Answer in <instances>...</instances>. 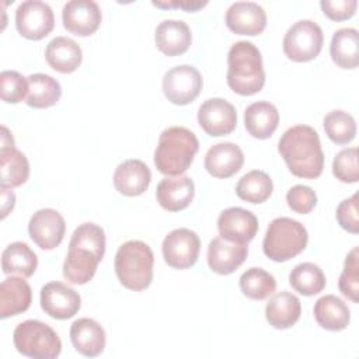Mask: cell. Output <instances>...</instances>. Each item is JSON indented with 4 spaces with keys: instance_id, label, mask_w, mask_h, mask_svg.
Returning a JSON list of instances; mask_svg holds the SVG:
<instances>
[{
    "instance_id": "60d3db41",
    "label": "cell",
    "mask_w": 359,
    "mask_h": 359,
    "mask_svg": "<svg viewBox=\"0 0 359 359\" xmlns=\"http://www.w3.org/2000/svg\"><path fill=\"white\" fill-rule=\"evenodd\" d=\"M337 220L339 226L352 233H359V213H358V192L353 194L351 198L344 199L337 208Z\"/></svg>"
},
{
    "instance_id": "d6986e66",
    "label": "cell",
    "mask_w": 359,
    "mask_h": 359,
    "mask_svg": "<svg viewBox=\"0 0 359 359\" xmlns=\"http://www.w3.org/2000/svg\"><path fill=\"white\" fill-rule=\"evenodd\" d=\"M247 244L231 243L223 237H215L208 245V265L219 275L233 273L247 258Z\"/></svg>"
},
{
    "instance_id": "b9f144b4",
    "label": "cell",
    "mask_w": 359,
    "mask_h": 359,
    "mask_svg": "<svg viewBox=\"0 0 359 359\" xmlns=\"http://www.w3.org/2000/svg\"><path fill=\"white\" fill-rule=\"evenodd\" d=\"M320 7L323 13L332 21H344L353 17L358 1L356 0H321Z\"/></svg>"
},
{
    "instance_id": "484cf974",
    "label": "cell",
    "mask_w": 359,
    "mask_h": 359,
    "mask_svg": "<svg viewBox=\"0 0 359 359\" xmlns=\"http://www.w3.org/2000/svg\"><path fill=\"white\" fill-rule=\"evenodd\" d=\"M45 59L53 70L67 74L80 66L83 52L79 43L72 38L56 36L46 45Z\"/></svg>"
},
{
    "instance_id": "8d00e7d4",
    "label": "cell",
    "mask_w": 359,
    "mask_h": 359,
    "mask_svg": "<svg viewBox=\"0 0 359 359\" xmlns=\"http://www.w3.org/2000/svg\"><path fill=\"white\" fill-rule=\"evenodd\" d=\"M359 247H353L344 262V271L339 275V292L352 303L359 302Z\"/></svg>"
},
{
    "instance_id": "ffe728a7",
    "label": "cell",
    "mask_w": 359,
    "mask_h": 359,
    "mask_svg": "<svg viewBox=\"0 0 359 359\" xmlns=\"http://www.w3.org/2000/svg\"><path fill=\"white\" fill-rule=\"evenodd\" d=\"M244 164L243 150L231 142L213 144L205 156V168L215 178H229Z\"/></svg>"
},
{
    "instance_id": "9c48e42d",
    "label": "cell",
    "mask_w": 359,
    "mask_h": 359,
    "mask_svg": "<svg viewBox=\"0 0 359 359\" xmlns=\"http://www.w3.org/2000/svg\"><path fill=\"white\" fill-rule=\"evenodd\" d=\"M203 86L199 70L191 65H180L170 69L163 77V93L175 105L192 102Z\"/></svg>"
},
{
    "instance_id": "9a60e30c",
    "label": "cell",
    "mask_w": 359,
    "mask_h": 359,
    "mask_svg": "<svg viewBox=\"0 0 359 359\" xmlns=\"http://www.w3.org/2000/svg\"><path fill=\"white\" fill-rule=\"evenodd\" d=\"M198 122L209 136H224L237 125L236 108L223 98H209L198 109Z\"/></svg>"
},
{
    "instance_id": "3957f363",
    "label": "cell",
    "mask_w": 359,
    "mask_h": 359,
    "mask_svg": "<svg viewBox=\"0 0 359 359\" xmlns=\"http://www.w3.org/2000/svg\"><path fill=\"white\" fill-rule=\"evenodd\" d=\"M227 84L240 95H254L265 84V70L259 49L248 41L231 45L227 55Z\"/></svg>"
},
{
    "instance_id": "f1b7e54d",
    "label": "cell",
    "mask_w": 359,
    "mask_h": 359,
    "mask_svg": "<svg viewBox=\"0 0 359 359\" xmlns=\"http://www.w3.org/2000/svg\"><path fill=\"white\" fill-rule=\"evenodd\" d=\"M29 177V163L15 144L0 149V185L3 188L21 187Z\"/></svg>"
},
{
    "instance_id": "7402d4cb",
    "label": "cell",
    "mask_w": 359,
    "mask_h": 359,
    "mask_svg": "<svg viewBox=\"0 0 359 359\" xmlns=\"http://www.w3.org/2000/svg\"><path fill=\"white\" fill-rule=\"evenodd\" d=\"M70 339L74 349L88 358L98 356L105 348V331L93 318L83 317L70 327Z\"/></svg>"
},
{
    "instance_id": "44dd1931",
    "label": "cell",
    "mask_w": 359,
    "mask_h": 359,
    "mask_svg": "<svg viewBox=\"0 0 359 359\" xmlns=\"http://www.w3.org/2000/svg\"><path fill=\"white\" fill-rule=\"evenodd\" d=\"M151 172L149 167L136 158L125 160L114 172V185L116 191L125 196L142 195L150 184Z\"/></svg>"
},
{
    "instance_id": "f546056e",
    "label": "cell",
    "mask_w": 359,
    "mask_h": 359,
    "mask_svg": "<svg viewBox=\"0 0 359 359\" xmlns=\"http://www.w3.org/2000/svg\"><path fill=\"white\" fill-rule=\"evenodd\" d=\"M330 53L341 69H356L359 65V35L355 28H341L334 32Z\"/></svg>"
},
{
    "instance_id": "4fadbf2b",
    "label": "cell",
    "mask_w": 359,
    "mask_h": 359,
    "mask_svg": "<svg viewBox=\"0 0 359 359\" xmlns=\"http://www.w3.org/2000/svg\"><path fill=\"white\" fill-rule=\"evenodd\" d=\"M80 294L66 283L55 280L41 289V307L52 318H72L80 310Z\"/></svg>"
},
{
    "instance_id": "4316f807",
    "label": "cell",
    "mask_w": 359,
    "mask_h": 359,
    "mask_svg": "<svg viewBox=\"0 0 359 359\" xmlns=\"http://www.w3.org/2000/svg\"><path fill=\"white\" fill-rule=\"evenodd\" d=\"M279 112L268 101H257L245 108L244 125L247 132L255 139H268L276 130Z\"/></svg>"
},
{
    "instance_id": "8992f818",
    "label": "cell",
    "mask_w": 359,
    "mask_h": 359,
    "mask_svg": "<svg viewBox=\"0 0 359 359\" xmlns=\"http://www.w3.org/2000/svg\"><path fill=\"white\" fill-rule=\"evenodd\" d=\"M307 241V230L300 222L290 217H276L268 226L262 250L269 259L285 262L304 251Z\"/></svg>"
},
{
    "instance_id": "d590c367",
    "label": "cell",
    "mask_w": 359,
    "mask_h": 359,
    "mask_svg": "<svg viewBox=\"0 0 359 359\" xmlns=\"http://www.w3.org/2000/svg\"><path fill=\"white\" fill-rule=\"evenodd\" d=\"M323 125L330 140L337 144H348L356 136V122L353 116L345 111L335 109L328 112L324 116Z\"/></svg>"
},
{
    "instance_id": "7a4b0ae2",
    "label": "cell",
    "mask_w": 359,
    "mask_h": 359,
    "mask_svg": "<svg viewBox=\"0 0 359 359\" xmlns=\"http://www.w3.org/2000/svg\"><path fill=\"white\" fill-rule=\"evenodd\" d=\"M278 150L293 175L309 180L321 175L324 153L314 128L309 125H294L286 129L279 139Z\"/></svg>"
},
{
    "instance_id": "d6a6232c",
    "label": "cell",
    "mask_w": 359,
    "mask_h": 359,
    "mask_svg": "<svg viewBox=\"0 0 359 359\" xmlns=\"http://www.w3.org/2000/svg\"><path fill=\"white\" fill-rule=\"evenodd\" d=\"M272 191L273 184L271 177L261 170H252L244 174L236 185L237 196L250 203L265 202L271 196Z\"/></svg>"
},
{
    "instance_id": "83f0119b",
    "label": "cell",
    "mask_w": 359,
    "mask_h": 359,
    "mask_svg": "<svg viewBox=\"0 0 359 359\" xmlns=\"http://www.w3.org/2000/svg\"><path fill=\"white\" fill-rule=\"evenodd\" d=\"M313 313L317 324L328 331L345 330L351 321L348 304L334 294L321 296L316 302Z\"/></svg>"
},
{
    "instance_id": "f35d334b",
    "label": "cell",
    "mask_w": 359,
    "mask_h": 359,
    "mask_svg": "<svg viewBox=\"0 0 359 359\" xmlns=\"http://www.w3.org/2000/svg\"><path fill=\"white\" fill-rule=\"evenodd\" d=\"M332 174L345 184H353L359 180L358 149L348 147L337 153L332 161Z\"/></svg>"
},
{
    "instance_id": "ee69618b",
    "label": "cell",
    "mask_w": 359,
    "mask_h": 359,
    "mask_svg": "<svg viewBox=\"0 0 359 359\" xmlns=\"http://www.w3.org/2000/svg\"><path fill=\"white\" fill-rule=\"evenodd\" d=\"M15 203V195L8 188L1 187V219H4L10 210H13Z\"/></svg>"
},
{
    "instance_id": "6da1fadb",
    "label": "cell",
    "mask_w": 359,
    "mask_h": 359,
    "mask_svg": "<svg viewBox=\"0 0 359 359\" xmlns=\"http://www.w3.org/2000/svg\"><path fill=\"white\" fill-rule=\"evenodd\" d=\"M105 254V233L95 223H83L72 234L63 264V276L73 285L93 279Z\"/></svg>"
},
{
    "instance_id": "e575fe53",
    "label": "cell",
    "mask_w": 359,
    "mask_h": 359,
    "mask_svg": "<svg viewBox=\"0 0 359 359\" xmlns=\"http://www.w3.org/2000/svg\"><path fill=\"white\" fill-rule=\"evenodd\" d=\"M240 289L248 299L264 300L275 292L276 280L265 269L252 266L240 276Z\"/></svg>"
},
{
    "instance_id": "7bdbcfd3",
    "label": "cell",
    "mask_w": 359,
    "mask_h": 359,
    "mask_svg": "<svg viewBox=\"0 0 359 359\" xmlns=\"http://www.w3.org/2000/svg\"><path fill=\"white\" fill-rule=\"evenodd\" d=\"M208 1H153V6L160 8H182L185 11H198L199 8L205 7Z\"/></svg>"
},
{
    "instance_id": "2e32d148",
    "label": "cell",
    "mask_w": 359,
    "mask_h": 359,
    "mask_svg": "<svg viewBox=\"0 0 359 359\" xmlns=\"http://www.w3.org/2000/svg\"><path fill=\"white\" fill-rule=\"evenodd\" d=\"M217 230L220 237L227 241L247 244L258 231V219L252 212L233 206L219 215Z\"/></svg>"
},
{
    "instance_id": "603a6c76",
    "label": "cell",
    "mask_w": 359,
    "mask_h": 359,
    "mask_svg": "<svg viewBox=\"0 0 359 359\" xmlns=\"http://www.w3.org/2000/svg\"><path fill=\"white\" fill-rule=\"evenodd\" d=\"M156 46L167 56H178L188 50L192 34L187 22L181 20H164L154 32Z\"/></svg>"
},
{
    "instance_id": "74e56055",
    "label": "cell",
    "mask_w": 359,
    "mask_h": 359,
    "mask_svg": "<svg viewBox=\"0 0 359 359\" xmlns=\"http://www.w3.org/2000/svg\"><path fill=\"white\" fill-rule=\"evenodd\" d=\"M1 100L8 104H17L28 95V77L15 70H4L0 74Z\"/></svg>"
},
{
    "instance_id": "1f68e13d",
    "label": "cell",
    "mask_w": 359,
    "mask_h": 359,
    "mask_svg": "<svg viewBox=\"0 0 359 359\" xmlns=\"http://www.w3.org/2000/svg\"><path fill=\"white\" fill-rule=\"evenodd\" d=\"M62 95V87L56 79L49 74L35 73L28 77L27 105L32 108H49L55 105Z\"/></svg>"
},
{
    "instance_id": "5b68a950",
    "label": "cell",
    "mask_w": 359,
    "mask_h": 359,
    "mask_svg": "<svg viewBox=\"0 0 359 359\" xmlns=\"http://www.w3.org/2000/svg\"><path fill=\"white\" fill-rule=\"evenodd\" d=\"M154 255L151 248L139 240L123 243L115 255V273L129 290L140 292L153 280Z\"/></svg>"
},
{
    "instance_id": "836d02e7",
    "label": "cell",
    "mask_w": 359,
    "mask_h": 359,
    "mask_svg": "<svg viewBox=\"0 0 359 359\" xmlns=\"http://www.w3.org/2000/svg\"><path fill=\"white\" fill-rule=\"evenodd\" d=\"M289 283L303 296H314L325 287L327 279L323 269L313 262H302L289 273Z\"/></svg>"
},
{
    "instance_id": "cb8c5ba5",
    "label": "cell",
    "mask_w": 359,
    "mask_h": 359,
    "mask_svg": "<svg viewBox=\"0 0 359 359\" xmlns=\"http://www.w3.org/2000/svg\"><path fill=\"white\" fill-rule=\"evenodd\" d=\"M32 300L31 286L22 278L10 276L0 285V317L18 316L28 310Z\"/></svg>"
},
{
    "instance_id": "e0dca14e",
    "label": "cell",
    "mask_w": 359,
    "mask_h": 359,
    "mask_svg": "<svg viewBox=\"0 0 359 359\" xmlns=\"http://www.w3.org/2000/svg\"><path fill=\"white\" fill-rule=\"evenodd\" d=\"M224 21L234 34L254 36L265 29L266 13L254 1H236L227 8Z\"/></svg>"
},
{
    "instance_id": "5bb4252c",
    "label": "cell",
    "mask_w": 359,
    "mask_h": 359,
    "mask_svg": "<svg viewBox=\"0 0 359 359\" xmlns=\"http://www.w3.org/2000/svg\"><path fill=\"white\" fill-rule=\"evenodd\" d=\"M100 6L93 0H72L63 6V27L77 36L93 35L101 24Z\"/></svg>"
},
{
    "instance_id": "ac0fdd59",
    "label": "cell",
    "mask_w": 359,
    "mask_h": 359,
    "mask_svg": "<svg viewBox=\"0 0 359 359\" xmlns=\"http://www.w3.org/2000/svg\"><path fill=\"white\" fill-rule=\"evenodd\" d=\"M195 195V185L191 177L180 174L163 178L156 189L158 205L168 212H180L189 206Z\"/></svg>"
},
{
    "instance_id": "d4e9b609",
    "label": "cell",
    "mask_w": 359,
    "mask_h": 359,
    "mask_svg": "<svg viewBox=\"0 0 359 359\" xmlns=\"http://www.w3.org/2000/svg\"><path fill=\"white\" fill-rule=\"evenodd\" d=\"M300 313L299 297L286 290L275 293L265 307L266 321L276 330H286L294 325L300 318Z\"/></svg>"
},
{
    "instance_id": "8fae6325",
    "label": "cell",
    "mask_w": 359,
    "mask_h": 359,
    "mask_svg": "<svg viewBox=\"0 0 359 359\" xmlns=\"http://www.w3.org/2000/svg\"><path fill=\"white\" fill-rule=\"evenodd\" d=\"M161 247L164 261L168 266L175 269H188L198 261L201 240L195 231L180 227L165 236Z\"/></svg>"
},
{
    "instance_id": "7c38bea8",
    "label": "cell",
    "mask_w": 359,
    "mask_h": 359,
    "mask_svg": "<svg viewBox=\"0 0 359 359\" xmlns=\"http://www.w3.org/2000/svg\"><path fill=\"white\" fill-rule=\"evenodd\" d=\"M66 224L63 216L50 208L36 210L28 223L31 240L42 250L56 248L65 236Z\"/></svg>"
},
{
    "instance_id": "277c9868",
    "label": "cell",
    "mask_w": 359,
    "mask_h": 359,
    "mask_svg": "<svg viewBox=\"0 0 359 359\" xmlns=\"http://www.w3.org/2000/svg\"><path fill=\"white\" fill-rule=\"evenodd\" d=\"M198 149L199 142L194 132L184 126L167 128L158 137L154 164L165 175H180L189 168Z\"/></svg>"
},
{
    "instance_id": "ab89813d",
    "label": "cell",
    "mask_w": 359,
    "mask_h": 359,
    "mask_svg": "<svg viewBox=\"0 0 359 359\" xmlns=\"http://www.w3.org/2000/svg\"><path fill=\"white\" fill-rule=\"evenodd\" d=\"M286 202L293 212L307 215L317 205V194L307 185H294L287 191Z\"/></svg>"
},
{
    "instance_id": "4dcf8cb0",
    "label": "cell",
    "mask_w": 359,
    "mask_h": 359,
    "mask_svg": "<svg viewBox=\"0 0 359 359\" xmlns=\"http://www.w3.org/2000/svg\"><path fill=\"white\" fill-rule=\"evenodd\" d=\"M36 254L22 241L8 244L1 254V269L7 275L17 273L22 278H29L36 271Z\"/></svg>"
},
{
    "instance_id": "30bf717a",
    "label": "cell",
    "mask_w": 359,
    "mask_h": 359,
    "mask_svg": "<svg viewBox=\"0 0 359 359\" xmlns=\"http://www.w3.org/2000/svg\"><path fill=\"white\" fill-rule=\"evenodd\" d=\"M15 27L24 38L39 41L55 27L53 11L49 4L39 0L22 1L15 11Z\"/></svg>"
},
{
    "instance_id": "52a82bcc",
    "label": "cell",
    "mask_w": 359,
    "mask_h": 359,
    "mask_svg": "<svg viewBox=\"0 0 359 359\" xmlns=\"http://www.w3.org/2000/svg\"><path fill=\"white\" fill-rule=\"evenodd\" d=\"M13 341L21 355L34 359H53L62 352V341L56 331L39 320L20 323L13 332Z\"/></svg>"
},
{
    "instance_id": "ba28073f",
    "label": "cell",
    "mask_w": 359,
    "mask_h": 359,
    "mask_svg": "<svg viewBox=\"0 0 359 359\" xmlns=\"http://www.w3.org/2000/svg\"><path fill=\"white\" fill-rule=\"evenodd\" d=\"M324 34L320 25L311 20L294 22L283 36L285 55L297 63L313 60L323 49Z\"/></svg>"
}]
</instances>
